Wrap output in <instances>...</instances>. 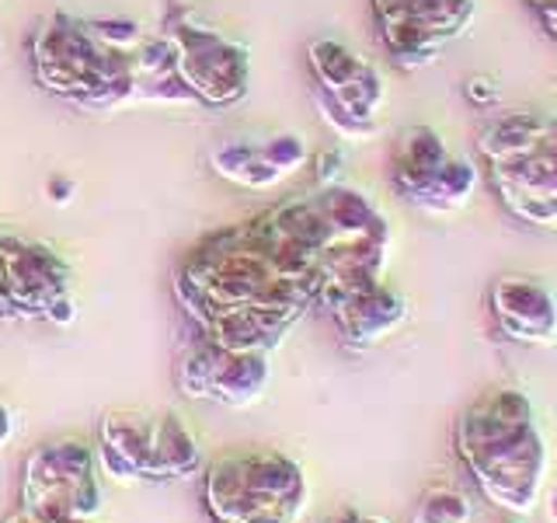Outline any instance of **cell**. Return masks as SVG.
Returning a JSON list of instances; mask_svg holds the SVG:
<instances>
[{
	"label": "cell",
	"instance_id": "8992f818",
	"mask_svg": "<svg viewBox=\"0 0 557 523\" xmlns=\"http://www.w3.org/2000/svg\"><path fill=\"white\" fill-rule=\"evenodd\" d=\"M376 32L400 70H422L470 32L478 0H373Z\"/></svg>",
	"mask_w": 557,
	"mask_h": 523
},
{
	"label": "cell",
	"instance_id": "6da1fadb",
	"mask_svg": "<svg viewBox=\"0 0 557 523\" xmlns=\"http://www.w3.org/2000/svg\"><path fill=\"white\" fill-rule=\"evenodd\" d=\"M457 461L478 492L505 516H530L544 502L550 447L527 391L487 388L457 415Z\"/></svg>",
	"mask_w": 557,
	"mask_h": 523
},
{
	"label": "cell",
	"instance_id": "5bb4252c",
	"mask_svg": "<svg viewBox=\"0 0 557 523\" xmlns=\"http://www.w3.org/2000/svg\"><path fill=\"white\" fill-rule=\"evenodd\" d=\"M463 92L467 98L478 105V109H492V105L498 101V87L492 77H484V74H474L467 84H463Z\"/></svg>",
	"mask_w": 557,
	"mask_h": 523
},
{
	"label": "cell",
	"instance_id": "7a4b0ae2",
	"mask_svg": "<svg viewBox=\"0 0 557 523\" xmlns=\"http://www.w3.org/2000/svg\"><path fill=\"white\" fill-rule=\"evenodd\" d=\"M478 154L509 214L557 231V112H502L478 136Z\"/></svg>",
	"mask_w": 557,
	"mask_h": 523
},
{
	"label": "cell",
	"instance_id": "277c9868",
	"mask_svg": "<svg viewBox=\"0 0 557 523\" xmlns=\"http://www.w3.org/2000/svg\"><path fill=\"white\" fill-rule=\"evenodd\" d=\"M391 179L400 199L435 220L460 214L481 185L478 168L453 154L432 126H408L397 136Z\"/></svg>",
	"mask_w": 557,
	"mask_h": 523
},
{
	"label": "cell",
	"instance_id": "2e32d148",
	"mask_svg": "<svg viewBox=\"0 0 557 523\" xmlns=\"http://www.w3.org/2000/svg\"><path fill=\"white\" fill-rule=\"evenodd\" d=\"M327 523H387L383 516H370V513H356V510H348V513H338L335 520H327Z\"/></svg>",
	"mask_w": 557,
	"mask_h": 523
},
{
	"label": "cell",
	"instance_id": "52a82bcc",
	"mask_svg": "<svg viewBox=\"0 0 557 523\" xmlns=\"http://www.w3.org/2000/svg\"><path fill=\"white\" fill-rule=\"evenodd\" d=\"M178 74L199 101L226 105L248 92V52L216 32L185 28L178 35Z\"/></svg>",
	"mask_w": 557,
	"mask_h": 523
},
{
	"label": "cell",
	"instance_id": "7c38bea8",
	"mask_svg": "<svg viewBox=\"0 0 557 523\" xmlns=\"http://www.w3.org/2000/svg\"><path fill=\"white\" fill-rule=\"evenodd\" d=\"M261 154L269 157V165L275 171L289 174L307 161V144H304V136L286 133V136H272L269 144H261Z\"/></svg>",
	"mask_w": 557,
	"mask_h": 523
},
{
	"label": "cell",
	"instance_id": "ba28073f",
	"mask_svg": "<svg viewBox=\"0 0 557 523\" xmlns=\"http://www.w3.org/2000/svg\"><path fill=\"white\" fill-rule=\"evenodd\" d=\"M495 328L516 345L544 349L557 342V296L533 276H498L487 290Z\"/></svg>",
	"mask_w": 557,
	"mask_h": 523
},
{
	"label": "cell",
	"instance_id": "5b68a950",
	"mask_svg": "<svg viewBox=\"0 0 557 523\" xmlns=\"http://www.w3.org/2000/svg\"><path fill=\"white\" fill-rule=\"evenodd\" d=\"M307 57L331 130L345 139H370L380 130L376 112L387 98V84H383L380 70L335 39L310 42Z\"/></svg>",
	"mask_w": 557,
	"mask_h": 523
},
{
	"label": "cell",
	"instance_id": "9a60e30c",
	"mask_svg": "<svg viewBox=\"0 0 557 523\" xmlns=\"http://www.w3.org/2000/svg\"><path fill=\"white\" fill-rule=\"evenodd\" d=\"M527 4L540 14V22H554L557 17V0H527Z\"/></svg>",
	"mask_w": 557,
	"mask_h": 523
},
{
	"label": "cell",
	"instance_id": "9c48e42d",
	"mask_svg": "<svg viewBox=\"0 0 557 523\" xmlns=\"http://www.w3.org/2000/svg\"><path fill=\"white\" fill-rule=\"evenodd\" d=\"M327 314L335 318L345 345L373 349L383 339H391L397 328H405L411 311H408L405 293L387 287L380 279V283H373V287L342 296V301H335L327 307Z\"/></svg>",
	"mask_w": 557,
	"mask_h": 523
},
{
	"label": "cell",
	"instance_id": "ac0fdd59",
	"mask_svg": "<svg viewBox=\"0 0 557 523\" xmlns=\"http://www.w3.org/2000/svg\"><path fill=\"white\" fill-rule=\"evenodd\" d=\"M498 523H516V516H509V520H498Z\"/></svg>",
	"mask_w": 557,
	"mask_h": 523
},
{
	"label": "cell",
	"instance_id": "e0dca14e",
	"mask_svg": "<svg viewBox=\"0 0 557 523\" xmlns=\"http://www.w3.org/2000/svg\"><path fill=\"white\" fill-rule=\"evenodd\" d=\"M547 523H557V496L547 499Z\"/></svg>",
	"mask_w": 557,
	"mask_h": 523
},
{
	"label": "cell",
	"instance_id": "8fae6325",
	"mask_svg": "<svg viewBox=\"0 0 557 523\" xmlns=\"http://www.w3.org/2000/svg\"><path fill=\"white\" fill-rule=\"evenodd\" d=\"M408 523H474V502L453 485H429Z\"/></svg>",
	"mask_w": 557,
	"mask_h": 523
},
{
	"label": "cell",
	"instance_id": "30bf717a",
	"mask_svg": "<svg viewBox=\"0 0 557 523\" xmlns=\"http://www.w3.org/2000/svg\"><path fill=\"white\" fill-rule=\"evenodd\" d=\"M213 161H216L220 174H226L231 182H240L248 188H269L278 179H286L283 171H275L269 165V157L261 154V147H251V144H223L213 154Z\"/></svg>",
	"mask_w": 557,
	"mask_h": 523
},
{
	"label": "cell",
	"instance_id": "3957f363",
	"mask_svg": "<svg viewBox=\"0 0 557 523\" xmlns=\"http://www.w3.org/2000/svg\"><path fill=\"white\" fill-rule=\"evenodd\" d=\"M307 496L300 464L269 447L223 453L209 467L206 499L220 523H296Z\"/></svg>",
	"mask_w": 557,
	"mask_h": 523
},
{
	"label": "cell",
	"instance_id": "4fadbf2b",
	"mask_svg": "<svg viewBox=\"0 0 557 523\" xmlns=\"http://www.w3.org/2000/svg\"><path fill=\"white\" fill-rule=\"evenodd\" d=\"M342 165H345V157H342L338 147H331V150H324V154L313 157V174H318V185H321V188L338 185V179H342Z\"/></svg>",
	"mask_w": 557,
	"mask_h": 523
}]
</instances>
